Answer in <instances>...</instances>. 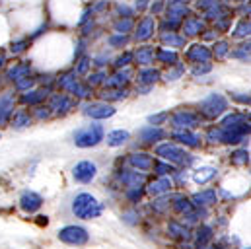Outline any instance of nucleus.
Segmentation results:
<instances>
[{"label": "nucleus", "mask_w": 251, "mask_h": 249, "mask_svg": "<svg viewBox=\"0 0 251 249\" xmlns=\"http://www.w3.org/2000/svg\"><path fill=\"white\" fill-rule=\"evenodd\" d=\"M72 212L78 218L92 220V218H98L103 212V204L96 197H92L90 193H80L72 202Z\"/></svg>", "instance_id": "nucleus-1"}, {"label": "nucleus", "mask_w": 251, "mask_h": 249, "mask_svg": "<svg viewBox=\"0 0 251 249\" xmlns=\"http://www.w3.org/2000/svg\"><path fill=\"white\" fill-rule=\"evenodd\" d=\"M103 140V128L101 124H88L84 128H80L76 134H74V142L78 148H90V146H96Z\"/></svg>", "instance_id": "nucleus-2"}, {"label": "nucleus", "mask_w": 251, "mask_h": 249, "mask_svg": "<svg viewBox=\"0 0 251 249\" xmlns=\"http://www.w3.org/2000/svg\"><path fill=\"white\" fill-rule=\"evenodd\" d=\"M59 238L68 246H84L90 240L88 232L80 226H64L63 230H59Z\"/></svg>", "instance_id": "nucleus-3"}, {"label": "nucleus", "mask_w": 251, "mask_h": 249, "mask_svg": "<svg viewBox=\"0 0 251 249\" xmlns=\"http://www.w3.org/2000/svg\"><path fill=\"white\" fill-rule=\"evenodd\" d=\"M72 175L80 183H92L96 179V175H98V166L94 162H80L72 170Z\"/></svg>", "instance_id": "nucleus-4"}, {"label": "nucleus", "mask_w": 251, "mask_h": 249, "mask_svg": "<svg viewBox=\"0 0 251 249\" xmlns=\"http://www.w3.org/2000/svg\"><path fill=\"white\" fill-rule=\"evenodd\" d=\"M20 204H22V208L25 212H35L41 206V197L35 195V193H31V191H25L22 195V199H20Z\"/></svg>", "instance_id": "nucleus-5"}, {"label": "nucleus", "mask_w": 251, "mask_h": 249, "mask_svg": "<svg viewBox=\"0 0 251 249\" xmlns=\"http://www.w3.org/2000/svg\"><path fill=\"white\" fill-rule=\"evenodd\" d=\"M128 138H130V134L126 130H113L107 134V144L109 146H123Z\"/></svg>", "instance_id": "nucleus-6"}, {"label": "nucleus", "mask_w": 251, "mask_h": 249, "mask_svg": "<svg viewBox=\"0 0 251 249\" xmlns=\"http://www.w3.org/2000/svg\"><path fill=\"white\" fill-rule=\"evenodd\" d=\"M113 113H115V109L109 105H94L88 109V115H92L96 119H105V117H111Z\"/></svg>", "instance_id": "nucleus-7"}]
</instances>
